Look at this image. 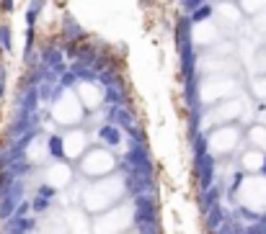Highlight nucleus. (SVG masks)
Wrapping results in <instances>:
<instances>
[{"label":"nucleus","mask_w":266,"mask_h":234,"mask_svg":"<svg viewBox=\"0 0 266 234\" xmlns=\"http://www.w3.org/2000/svg\"><path fill=\"white\" fill-rule=\"evenodd\" d=\"M60 39H62V42H86L88 31L75 21L72 16H65L62 23H60Z\"/></svg>","instance_id":"f257e3e1"},{"label":"nucleus","mask_w":266,"mask_h":234,"mask_svg":"<svg viewBox=\"0 0 266 234\" xmlns=\"http://www.w3.org/2000/svg\"><path fill=\"white\" fill-rule=\"evenodd\" d=\"M235 3H238L241 13L243 16H251V18L266 11V0H235Z\"/></svg>","instance_id":"f03ea898"},{"label":"nucleus","mask_w":266,"mask_h":234,"mask_svg":"<svg viewBox=\"0 0 266 234\" xmlns=\"http://www.w3.org/2000/svg\"><path fill=\"white\" fill-rule=\"evenodd\" d=\"M0 49H3L6 54L13 52V28L6 21H0Z\"/></svg>","instance_id":"7ed1b4c3"},{"label":"nucleus","mask_w":266,"mask_h":234,"mask_svg":"<svg viewBox=\"0 0 266 234\" xmlns=\"http://www.w3.org/2000/svg\"><path fill=\"white\" fill-rule=\"evenodd\" d=\"M0 11H3V13H13L16 11V0H0Z\"/></svg>","instance_id":"20e7f679"},{"label":"nucleus","mask_w":266,"mask_h":234,"mask_svg":"<svg viewBox=\"0 0 266 234\" xmlns=\"http://www.w3.org/2000/svg\"><path fill=\"white\" fill-rule=\"evenodd\" d=\"M153 3H155V0H140V6H142V8H150Z\"/></svg>","instance_id":"39448f33"}]
</instances>
